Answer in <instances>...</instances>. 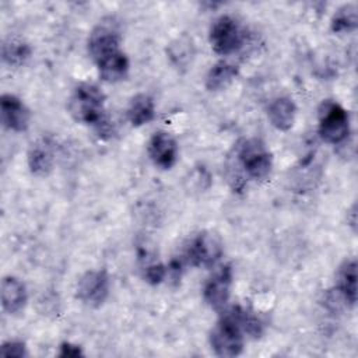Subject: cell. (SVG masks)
<instances>
[{
	"label": "cell",
	"instance_id": "d6986e66",
	"mask_svg": "<svg viewBox=\"0 0 358 358\" xmlns=\"http://www.w3.org/2000/svg\"><path fill=\"white\" fill-rule=\"evenodd\" d=\"M31 56V48L21 39H7L1 45L3 62L11 67L22 66Z\"/></svg>",
	"mask_w": 358,
	"mask_h": 358
},
{
	"label": "cell",
	"instance_id": "44dd1931",
	"mask_svg": "<svg viewBox=\"0 0 358 358\" xmlns=\"http://www.w3.org/2000/svg\"><path fill=\"white\" fill-rule=\"evenodd\" d=\"M168 56L172 63L178 67H185L192 60L193 43L187 36H180L175 39L168 48Z\"/></svg>",
	"mask_w": 358,
	"mask_h": 358
},
{
	"label": "cell",
	"instance_id": "e0dca14e",
	"mask_svg": "<svg viewBox=\"0 0 358 358\" xmlns=\"http://www.w3.org/2000/svg\"><path fill=\"white\" fill-rule=\"evenodd\" d=\"M155 116V103L148 94L134 95L127 106V119L134 127L150 123Z\"/></svg>",
	"mask_w": 358,
	"mask_h": 358
},
{
	"label": "cell",
	"instance_id": "ba28073f",
	"mask_svg": "<svg viewBox=\"0 0 358 358\" xmlns=\"http://www.w3.org/2000/svg\"><path fill=\"white\" fill-rule=\"evenodd\" d=\"M232 268L229 264L221 266L206 282L203 296L206 303L214 310H222L231 296Z\"/></svg>",
	"mask_w": 358,
	"mask_h": 358
},
{
	"label": "cell",
	"instance_id": "6da1fadb",
	"mask_svg": "<svg viewBox=\"0 0 358 358\" xmlns=\"http://www.w3.org/2000/svg\"><path fill=\"white\" fill-rule=\"evenodd\" d=\"M245 333L241 324L239 306H232L222 312L218 322L210 331V345L215 355L231 358L243 351Z\"/></svg>",
	"mask_w": 358,
	"mask_h": 358
},
{
	"label": "cell",
	"instance_id": "7c38bea8",
	"mask_svg": "<svg viewBox=\"0 0 358 358\" xmlns=\"http://www.w3.org/2000/svg\"><path fill=\"white\" fill-rule=\"evenodd\" d=\"M28 168L38 178L48 176L55 166V144L49 137L32 143L28 151Z\"/></svg>",
	"mask_w": 358,
	"mask_h": 358
},
{
	"label": "cell",
	"instance_id": "4fadbf2b",
	"mask_svg": "<svg viewBox=\"0 0 358 358\" xmlns=\"http://www.w3.org/2000/svg\"><path fill=\"white\" fill-rule=\"evenodd\" d=\"M0 296L1 306L8 315L20 313L25 308L28 301L25 284L13 275H7L1 280Z\"/></svg>",
	"mask_w": 358,
	"mask_h": 358
},
{
	"label": "cell",
	"instance_id": "2e32d148",
	"mask_svg": "<svg viewBox=\"0 0 358 358\" xmlns=\"http://www.w3.org/2000/svg\"><path fill=\"white\" fill-rule=\"evenodd\" d=\"M337 291L341 299L354 306L357 302V262L355 259H347L341 263L337 271Z\"/></svg>",
	"mask_w": 358,
	"mask_h": 358
},
{
	"label": "cell",
	"instance_id": "52a82bcc",
	"mask_svg": "<svg viewBox=\"0 0 358 358\" xmlns=\"http://www.w3.org/2000/svg\"><path fill=\"white\" fill-rule=\"evenodd\" d=\"M109 288L110 280L105 270H88L80 277L76 294L84 305L99 308L106 301Z\"/></svg>",
	"mask_w": 358,
	"mask_h": 358
},
{
	"label": "cell",
	"instance_id": "9c48e42d",
	"mask_svg": "<svg viewBox=\"0 0 358 358\" xmlns=\"http://www.w3.org/2000/svg\"><path fill=\"white\" fill-rule=\"evenodd\" d=\"M87 49L88 55L91 59L98 63L108 55L116 52L120 49V35L115 27L110 24H99L96 25L87 42Z\"/></svg>",
	"mask_w": 358,
	"mask_h": 358
},
{
	"label": "cell",
	"instance_id": "5bb4252c",
	"mask_svg": "<svg viewBox=\"0 0 358 358\" xmlns=\"http://www.w3.org/2000/svg\"><path fill=\"white\" fill-rule=\"evenodd\" d=\"M296 106L288 96H278L273 99L267 108V117L270 123L280 131H287L294 126Z\"/></svg>",
	"mask_w": 358,
	"mask_h": 358
},
{
	"label": "cell",
	"instance_id": "ac0fdd59",
	"mask_svg": "<svg viewBox=\"0 0 358 358\" xmlns=\"http://www.w3.org/2000/svg\"><path fill=\"white\" fill-rule=\"evenodd\" d=\"M238 67L227 60L215 63L206 76V88L208 91H221L225 90L236 77Z\"/></svg>",
	"mask_w": 358,
	"mask_h": 358
},
{
	"label": "cell",
	"instance_id": "ffe728a7",
	"mask_svg": "<svg viewBox=\"0 0 358 358\" xmlns=\"http://www.w3.org/2000/svg\"><path fill=\"white\" fill-rule=\"evenodd\" d=\"M357 7L354 4H345L334 13L331 18V31L336 34L351 32L357 28Z\"/></svg>",
	"mask_w": 358,
	"mask_h": 358
},
{
	"label": "cell",
	"instance_id": "5b68a950",
	"mask_svg": "<svg viewBox=\"0 0 358 358\" xmlns=\"http://www.w3.org/2000/svg\"><path fill=\"white\" fill-rule=\"evenodd\" d=\"M211 49L221 55L228 56L238 52L245 42V34L241 24L232 15H220L211 25L208 34Z\"/></svg>",
	"mask_w": 358,
	"mask_h": 358
},
{
	"label": "cell",
	"instance_id": "9a60e30c",
	"mask_svg": "<svg viewBox=\"0 0 358 358\" xmlns=\"http://www.w3.org/2000/svg\"><path fill=\"white\" fill-rule=\"evenodd\" d=\"M95 64L98 67L101 78L106 83L122 81L127 76L129 67H130L126 53L122 52L120 49L108 55L106 57H103Z\"/></svg>",
	"mask_w": 358,
	"mask_h": 358
},
{
	"label": "cell",
	"instance_id": "7402d4cb",
	"mask_svg": "<svg viewBox=\"0 0 358 358\" xmlns=\"http://www.w3.org/2000/svg\"><path fill=\"white\" fill-rule=\"evenodd\" d=\"M168 277V267L161 262L147 263L144 267V280L151 285L161 284Z\"/></svg>",
	"mask_w": 358,
	"mask_h": 358
},
{
	"label": "cell",
	"instance_id": "277c9868",
	"mask_svg": "<svg viewBox=\"0 0 358 358\" xmlns=\"http://www.w3.org/2000/svg\"><path fill=\"white\" fill-rule=\"evenodd\" d=\"M319 134L329 144H340L350 134L348 112L337 102L327 99L319 106Z\"/></svg>",
	"mask_w": 358,
	"mask_h": 358
},
{
	"label": "cell",
	"instance_id": "8992f818",
	"mask_svg": "<svg viewBox=\"0 0 358 358\" xmlns=\"http://www.w3.org/2000/svg\"><path fill=\"white\" fill-rule=\"evenodd\" d=\"M224 253V243L221 236L214 231H201L192 241L186 259L196 267H213Z\"/></svg>",
	"mask_w": 358,
	"mask_h": 358
},
{
	"label": "cell",
	"instance_id": "cb8c5ba5",
	"mask_svg": "<svg viewBox=\"0 0 358 358\" xmlns=\"http://www.w3.org/2000/svg\"><path fill=\"white\" fill-rule=\"evenodd\" d=\"M83 351L80 348V345L71 344V343H62L60 344V351H59V357H69V358H76V357H81Z\"/></svg>",
	"mask_w": 358,
	"mask_h": 358
},
{
	"label": "cell",
	"instance_id": "8fae6325",
	"mask_svg": "<svg viewBox=\"0 0 358 358\" xmlns=\"http://www.w3.org/2000/svg\"><path fill=\"white\" fill-rule=\"evenodd\" d=\"M0 116L3 126L17 133L25 131L31 120V112L27 105L13 94L0 96Z\"/></svg>",
	"mask_w": 358,
	"mask_h": 358
},
{
	"label": "cell",
	"instance_id": "30bf717a",
	"mask_svg": "<svg viewBox=\"0 0 358 358\" xmlns=\"http://www.w3.org/2000/svg\"><path fill=\"white\" fill-rule=\"evenodd\" d=\"M178 143L175 137L164 130L155 131L148 141V157L159 169H171L178 161Z\"/></svg>",
	"mask_w": 358,
	"mask_h": 358
},
{
	"label": "cell",
	"instance_id": "603a6c76",
	"mask_svg": "<svg viewBox=\"0 0 358 358\" xmlns=\"http://www.w3.org/2000/svg\"><path fill=\"white\" fill-rule=\"evenodd\" d=\"M0 354L3 357H15V358H22L28 355L25 343L20 340H8L3 343L0 347Z\"/></svg>",
	"mask_w": 358,
	"mask_h": 358
},
{
	"label": "cell",
	"instance_id": "3957f363",
	"mask_svg": "<svg viewBox=\"0 0 358 358\" xmlns=\"http://www.w3.org/2000/svg\"><path fill=\"white\" fill-rule=\"evenodd\" d=\"M236 164L243 172L255 180H264L270 176L273 168L271 154L260 138H245L235 147Z\"/></svg>",
	"mask_w": 358,
	"mask_h": 358
},
{
	"label": "cell",
	"instance_id": "7a4b0ae2",
	"mask_svg": "<svg viewBox=\"0 0 358 358\" xmlns=\"http://www.w3.org/2000/svg\"><path fill=\"white\" fill-rule=\"evenodd\" d=\"M105 95L102 91L90 83L78 84L67 102L70 116L83 124H101L103 117Z\"/></svg>",
	"mask_w": 358,
	"mask_h": 358
}]
</instances>
